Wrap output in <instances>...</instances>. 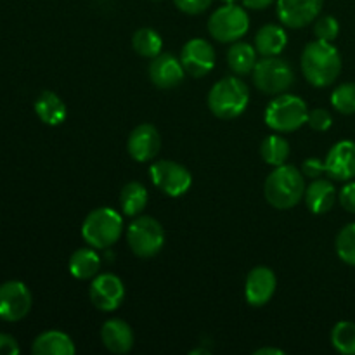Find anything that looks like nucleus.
I'll return each mask as SVG.
<instances>
[{"label":"nucleus","mask_w":355,"mask_h":355,"mask_svg":"<svg viewBox=\"0 0 355 355\" xmlns=\"http://www.w3.org/2000/svg\"><path fill=\"white\" fill-rule=\"evenodd\" d=\"M162 148V135L151 123H141L130 132L127 141V151L132 159L146 163L155 158Z\"/></svg>","instance_id":"nucleus-15"},{"label":"nucleus","mask_w":355,"mask_h":355,"mask_svg":"<svg viewBox=\"0 0 355 355\" xmlns=\"http://www.w3.org/2000/svg\"><path fill=\"white\" fill-rule=\"evenodd\" d=\"M336 255L347 266L355 267V222L347 224L342 231L338 232L335 241Z\"/></svg>","instance_id":"nucleus-29"},{"label":"nucleus","mask_w":355,"mask_h":355,"mask_svg":"<svg viewBox=\"0 0 355 355\" xmlns=\"http://www.w3.org/2000/svg\"><path fill=\"white\" fill-rule=\"evenodd\" d=\"M309 110L304 99L291 94H279L266 110V125L274 132H295L307 123Z\"/></svg>","instance_id":"nucleus-5"},{"label":"nucleus","mask_w":355,"mask_h":355,"mask_svg":"<svg viewBox=\"0 0 355 355\" xmlns=\"http://www.w3.org/2000/svg\"><path fill=\"white\" fill-rule=\"evenodd\" d=\"M314 33L318 37V40H324V42H333L336 40L340 33V24L336 21V17L333 16H324L319 17L314 24Z\"/></svg>","instance_id":"nucleus-31"},{"label":"nucleus","mask_w":355,"mask_h":355,"mask_svg":"<svg viewBox=\"0 0 355 355\" xmlns=\"http://www.w3.org/2000/svg\"><path fill=\"white\" fill-rule=\"evenodd\" d=\"M35 113L40 118L42 123L51 125V127H58L68 116L66 104L62 103V99L58 94L51 92V90H44L37 97V101H35Z\"/></svg>","instance_id":"nucleus-21"},{"label":"nucleus","mask_w":355,"mask_h":355,"mask_svg":"<svg viewBox=\"0 0 355 355\" xmlns=\"http://www.w3.org/2000/svg\"><path fill=\"white\" fill-rule=\"evenodd\" d=\"M31 291L21 281H7L0 286V319L16 322L26 318L31 311Z\"/></svg>","instance_id":"nucleus-10"},{"label":"nucleus","mask_w":355,"mask_h":355,"mask_svg":"<svg viewBox=\"0 0 355 355\" xmlns=\"http://www.w3.org/2000/svg\"><path fill=\"white\" fill-rule=\"evenodd\" d=\"M68 269L75 279H94L101 269V257L97 255L96 248H92V246L90 248H80L69 259Z\"/></svg>","instance_id":"nucleus-23"},{"label":"nucleus","mask_w":355,"mask_h":355,"mask_svg":"<svg viewBox=\"0 0 355 355\" xmlns=\"http://www.w3.org/2000/svg\"><path fill=\"white\" fill-rule=\"evenodd\" d=\"M90 302L103 312H113L123 304L125 286L123 281L114 274H97L92 279L89 290Z\"/></svg>","instance_id":"nucleus-11"},{"label":"nucleus","mask_w":355,"mask_h":355,"mask_svg":"<svg viewBox=\"0 0 355 355\" xmlns=\"http://www.w3.org/2000/svg\"><path fill=\"white\" fill-rule=\"evenodd\" d=\"M123 232V218L113 208H96L85 217L82 224V238L96 250L113 246Z\"/></svg>","instance_id":"nucleus-4"},{"label":"nucleus","mask_w":355,"mask_h":355,"mask_svg":"<svg viewBox=\"0 0 355 355\" xmlns=\"http://www.w3.org/2000/svg\"><path fill=\"white\" fill-rule=\"evenodd\" d=\"M243 6L246 7V9H252V10H262V9H267V7L272 6L276 0H241Z\"/></svg>","instance_id":"nucleus-37"},{"label":"nucleus","mask_w":355,"mask_h":355,"mask_svg":"<svg viewBox=\"0 0 355 355\" xmlns=\"http://www.w3.org/2000/svg\"><path fill=\"white\" fill-rule=\"evenodd\" d=\"M338 200L343 210H347L349 214H355V180L342 187V191L338 194Z\"/></svg>","instance_id":"nucleus-35"},{"label":"nucleus","mask_w":355,"mask_h":355,"mask_svg":"<svg viewBox=\"0 0 355 355\" xmlns=\"http://www.w3.org/2000/svg\"><path fill=\"white\" fill-rule=\"evenodd\" d=\"M260 155L263 162L272 166H281L290 158V142L281 135H269L260 144Z\"/></svg>","instance_id":"nucleus-26"},{"label":"nucleus","mask_w":355,"mask_h":355,"mask_svg":"<svg viewBox=\"0 0 355 355\" xmlns=\"http://www.w3.org/2000/svg\"><path fill=\"white\" fill-rule=\"evenodd\" d=\"M326 173L331 179L349 182L355 179V142L340 141L329 149L324 159Z\"/></svg>","instance_id":"nucleus-16"},{"label":"nucleus","mask_w":355,"mask_h":355,"mask_svg":"<svg viewBox=\"0 0 355 355\" xmlns=\"http://www.w3.org/2000/svg\"><path fill=\"white\" fill-rule=\"evenodd\" d=\"M184 75L186 69L180 59L168 52H162L153 58V62L149 64V78L158 89H175L184 82Z\"/></svg>","instance_id":"nucleus-17"},{"label":"nucleus","mask_w":355,"mask_h":355,"mask_svg":"<svg viewBox=\"0 0 355 355\" xmlns=\"http://www.w3.org/2000/svg\"><path fill=\"white\" fill-rule=\"evenodd\" d=\"M214 0H173V3L177 6V9L182 10V12L189 14V16H198V14H203L208 7L211 6Z\"/></svg>","instance_id":"nucleus-33"},{"label":"nucleus","mask_w":355,"mask_h":355,"mask_svg":"<svg viewBox=\"0 0 355 355\" xmlns=\"http://www.w3.org/2000/svg\"><path fill=\"white\" fill-rule=\"evenodd\" d=\"M248 28V12L236 3H224L208 17V33L220 44H234L245 37Z\"/></svg>","instance_id":"nucleus-6"},{"label":"nucleus","mask_w":355,"mask_h":355,"mask_svg":"<svg viewBox=\"0 0 355 355\" xmlns=\"http://www.w3.org/2000/svg\"><path fill=\"white\" fill-rule=\"evenodd\" d=\"M132 47L142 58L153 59L162 54L163 40L158 31L151 30V28H141L132 37Z\"/></svg>","instance_id":"nucleus-27"},{"label":"nucleus","mask_w":355,"mask_h":355,"mask_svg":"<svg viewBox=\"0 0 355 355\" xmlns=\"http://www.w3.org/2000/svg\"><path fill=\"white\" fill-rule=\"evenodd\" d=\"M255 355H284V352L279 349H274V347H263V349L255 350Z\"/></svg>","instance_id":"nucleus-38"},{"label":"nucleus","mask_w":355,"mask_h":355,"mask_svg":"<svg viewBox=\"0 0 355 355\" xmlns=\"http://www.w3.org/2000/svg\"><path fill=\"white\" fill-rule=\"evenodd\" d=\"M127 243L139 259H153L165 245L163 225L153 217H137L127 231Z\"/></svg>","instance_id":"nucleus-8"},{"label":"nucleus","mask_w":355,"mask_h":355,"mask_svg":"<svg viewBox=\"0 0 355 355\" xmlns=\"http://www.w3.org/2000/svg\"><path fill=\"white\" fill-rule=\"evenodd\" d=\"M288 45V35L279 24H266L259 30L255 37V49L262 58H274L279 55Z\"/></svg>","instance_id":"nucleus-22"},{"label":"nucleus","mask_w":355,"mask_h":355,"mask_svg":"<svg viewBox=\"0 0 355 355\" xmlns=\"http://www.w3.org/2000/svg\"><path fill=\"white\" fill-rule=\"evenodd\" d=\"M31 352L35 355H75L76 349L73 340L66 333L51 329L35 338Z\"/></svg>","instance_id":"nucleus-20"},{"label":"nucleus","mask_w":355,"mask_h":355,"mask_svg":"<svg viewBox=\"0 0 355 355\" xmlns=\"http://www.w3.org/2000/svg\"><path fill=\"white\" fill-rule=\"evenodd\" d=\"M103 345L113 354H127L134 347L135 336L128 322L123 319H110L101 328Z\"/></svg>","instance_id":"nucleus-18"},{"label":"nucleus","mask_w":355,"mask_h":355,"mask_svg":"<svg viewBox=\"0 0 355 355\" xmlns=\"http://www.w3.org/2000/svg\"><path fill=\"white\" fill-rule=\"evenodd\" d=\"M149 175H151L153 184L170 198L184 196L193 184V175L189 170L172 159H162V162L153 163L149 168Z\"/></svg>","instance_id":"nucleus-9"},{"label":"nucleus","mask_w":355,"mask_h":355,"mask_svg":"<svg viewBox=\"0 0 355 355\" xmlns=\"http://www.w3.org/2000/svg\"><path fill=\"white\" fill-rule=\"evenodd\" d=\"M250 103L248 85L241 78L225 76L208 92V107L220 120H234Z\"/></svg>","instance_id":"nucleus-3"},{"label":"nucleus","mask_w":355,"mask_h":355,"mask_svg":"<svg viewBox=\"0 0 355 355\" xmlns=\"http://www.w3.org/2000/svg\"><path fill=\"white\" fill-rule=\"evenodd\" d=\"M277 288V277L272 269L259 266L246 277L245 298L252 307H263L272 300Z\"/></svg>","instance_id":"nucleus-14"},{"label":"nucleus","mask_w":355,"mask_h":355,"mask_svg":"<svg viewBox=\"0 0 355 355\" xmlns=\"http://www.w3.org/2000/svg\"><path fill=\"white\" fill-rule=\"evenodd\" d=\"M180 62L187 75L193 78H201L208 75L215 66V51L210 42L203 38H193L186 42L180 51Z\"/></svg>","instance_id":"nucleus-12"},{"label":"nucleus","mask_w":355,"mask_h":355,"mask_svg":"<svg viewBox=\"0 0 355 355\" xmlns=\"http://www.w3.org/2000/svg\"><path fill=\"white\" fill-rule=\"evenodd\" d=\"M305 205L314 215L328 214L336 201V189L331 180L314 179L311 186L305 189Z\"/></svg>","instance_id":"nucleus-19"},{"label":"nucleus","mask_w":355,"mask_h":355,"mask_svg":"<svg viewBox=\"0 0 355 355\" xmlns=\"http://www.w3.org/2000/svg\"><path fill=\"white\" fill-rule=\"evenodd\" d=\"M222 2H224V3H236L238 0H222Z\"/></svg>","instance_id":"nucleus-39"},{"label":"nucleus","mask_w":355,"mask_h":355,"mask_svg":"<svg viewBox=\"0 0 355 355\" xmlns=\"http://www.w3.org/2000/svg\"><path fill=\"white\" fill-rule=\"evenodd\" d=\"M302 71L311 85L329 87L342 73V55L331 42L314 40L302 54Z\"/></svg>","instance_id":"nucleus-1"},{"label":"nucleus","mask_w":355,"mask_h":355,"mask_svg":"<svg viewBox=\"0 0 355 355\" xmlns=\"http://www.w3.org/2000/svg\"><path fill=\"white\" fill-rule=\"evenodd\" d=\"M227 64L236 75H248L257 64V49L246 42H234L227 51Z\"/></svg>","instance_id":"nucleus-24"},{"label":"nucleus","mask_w":355,"mask_h":355,"mask_svg":"<svg viewBox=\"0 0 355 355\" xmlns=\"http://www.w3.org/2000/svg\"><path fill=\"white\" fill-rule=\"evenodd\" d=\"M120 205L127 217H139L148 205V189L141 182L125 184L120 193Z\"/></svg>","instance_id":"nucleus-25"},{"label":"nucleus","mask_w":355,"mask_h":355,"mask_svg":"<svg viewBox=\"0 0 355 355\" xmlns=\"http://www.w3.org/2000/svg\"><path fill=\"white\" fill-rule=\"evenodd\" d=\"M21 352L19 345L10 335L0 333V355H17Z\"/></svg>","instance_id":"nucleus-36"},{"label":"nucleus","mask_w":355,"mask_h":355,"mask_svg":"<svg viewBox=\"0 0 355 355\" xmlns=\"http://www.w3.org/2000/svg\"><path fill=\"white\" fill-rule=\"evenodd\" d=\"M324 172H326V165L324 162L319 158H307L304 162V165H302V173L312 180L319 179Z\"/></svg>","instance_id":"nucleus-34"},{"label":"nucleus","mask_w":355,"mask_h":355,"mask_svg":"<svg viewBox=\"0 0 355 355\" xmlns=\"http://www.w3.org/2000/svg\"><path fill=\"white\" fill-rule=\"evenodd\" d=\"M331 343L336 352L355 355V322L340 321L331 329Z\"/></svg>","instance_id":"nucleus-28"},{"label":"nucleus","mask_w":355,"mask_h":355,"mask_svg":"<svg viewBox=\"0 0 355 355\" xmlns=\"http://www.w3.org/2000/svg\"><path fill=\"white\" fill-rule=\"evenodd\" d=\"M324 0H276L277 17L288 28H304L318 19Z\"/></svg>","instance_id":"nucleus-13"},{"label":"nucleus","mask_w":355,"mask_h":355,"mask_svg":"<svg viewBox=\"0 0 355 355\" xmlns=\"http://www.w3.org/2000/svg\"><path fill=\"white\" fill-rule=\"evenodd\" d=\"M331 106L342 114L355 113V83L347 82L336 87L331 94Z\"/></svg>","instance_id":"nucleus-30"},{"label":"nucleus","mask_w":355,"mask_h":355,"mask_svg":"<svg viewBox=\"0 0 355 355\" xmlns=\"http://www.w3.org/2000/svg\"><path fill=\"white\" fill-rule=\"evenodd\" d=\"M304 173L293 165L276 166L266 179L263 194L270 207L277 210H290L297 207L305 196Z\"/></svg>","instance_id":"nucleus-2"},{"label":"nucleus","mask_w":355,"mask_h":355,"mask_svg":"<svg viewBox=\"0 0 355 355\" xmlns=\"http://www.w3.org/2000/svg\"><path fill=\"white\" fill-rule=\"evenodd\" d=\"M307 123L312 130L315 132H326L331 128L333 118L329 114L328 110H322V107H315V110L309 111Z\"/></svg>","instance_id":"nucleus-32"},{"label":"nucleus","mask_w":355,"mask_h":355,"mask_svg":"<svg viewBox=\"0 0 355 355\" xmlns=\"http://www.w3.org/2000/svg\"><path fill=\"white\" fill-rule=\"evenodd\" d=\"M252 75L257 89L267 96L284 94L295 83L293 69L288 64V61L281 59L279 55L262 58L260 61H257Z\"/></svg>","instance_id":"nucleus-7"}]
</instances>
